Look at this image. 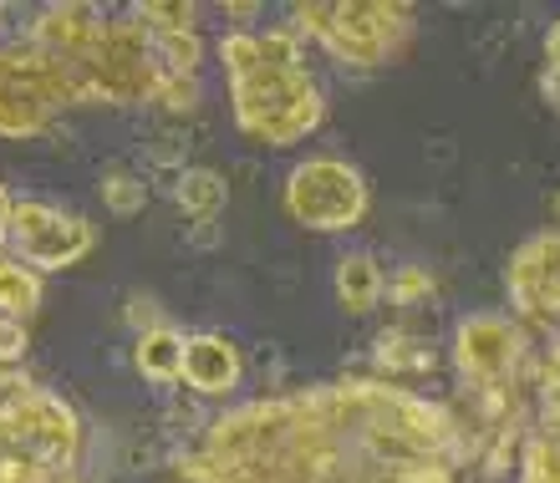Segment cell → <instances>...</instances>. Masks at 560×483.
I'll return each instance as SVG.
<instances>
[{
    "instance_id": "1",
    "label": "cell",
    "mask_w": 560,
    "mask_h": 483,
    "mask_svg": "<svg viewBox=\"0 0 560 483\" xmlns=\"http://www.w3.org/2000/svg\"><path fill=\"white\" fill-rule=\"evenodd\" d=\"M454 417L377 377H341L224 412L168 483H458Z\"/></svg>"
},
{
    "instance_id": "2",
    "label": "cell",
    "mask_w": 560,
    "mask_h": 483,
    "mask_svg": "<svg viewBox=\"0 0 560 483\" xmlns=\"http://www.w3.org/2000/svg\"><path fill=\"white\" fill-rule=\"evenodd\" d=\"M174 76L153 26L138 11L103 5H46L26 42L0 46V138H36L72 107H148L168 103Z\"/></svg>"
},
{
    "instance_id": "3",
    "label": "cell",
    "mask_w": 560,
    "mask_h": 483,
    "mask_svg": "<svg viewBox=\"0 0 560 483\" xmlns=\"http://www.w3.org/2000/svg\"><path fill=\"white\" fill-rule=\"evenodd\" d=\"M230 76L235 128L266 148H291L326 122V92L316 87L291 31H230L220 42Z\"/></svg>"
},
{
    "instance_id": "4",
    "label": "cell",
    "mask_w": 560,
    "mask_h": 483,
    "mask_svg": "<svg viewBox=\"0 0 560 483\" xmlns=\"http://www.w3.org/2000/svg\"><path fill=\"white\" fill-rule=\"evenodd\" d=\"M82 423L42 387H0V483H72Z\"/></svg>"
},
{
    "instance_id": "5",
    "label": "cell",
    "mask_w": 560,
    "mask_h": 483,
    "mask_svg": "<svg viewBox=\"0 0 560 483\" xmlns=\"http://www.w3.org/2000/svg\"><path fill=\"white\" fill-rule=\"evenodd\" d=\"M301 26L347 67H383L408 46L413 11L393 0H362V5H301Z\"/></svg>"
},
{
    "instance_id": "6",
    "label": "cell",
    "mask_w": 560,
    "mask_h": 483,
    "mask_svg": "<svg viewBox=\"0 0 560 483\" xmlns=\"http://www.w3.org/2000/svg\"><path fill=\"white\" fill-rule=\"evenodd\" d=\"M280 199H285V214L301 229H316V235L352 229V224H362V214L372 204L368 178L341 158H301L285 174V193Z\"/></svg>"
},
{
    "instance_id": "7",
    "label": "cell",
    "mask_w": 560,
    "mask_h": 483,
    "mask_svg": "<svg viewBox=\"0 0 560 483\" xmlns=\"http://www.w3.org/2000/svg\"><path fill=\"white\" fill-rule=\"evenodd\" d=\"M454 362L474 392L504 397L525 366V326L510 316H469L454 331Z\"/></svg>"
},
{
    "instance_id": "8",
    "label": "cell",
    "mask_w": 560,
    "mask_h": 483,
    "mask_svg": "<svg viewBox=\"0 0 560 483\" xmlns=\"http://www.w3.org/2000/svg\"><path fill=\"white\" fill-rule=\"evenodd\" d=\"M11 249L31 270H67L92 249V224L36 199H21L11 209Z\"/></svg>"
},
{
    "instance_id": "9",
    "label": "cell",
    "mask_w": 560,
    "mask_h": 483,
    "mask_svg": "<svg viewBox=\"0 0 560 483\" xmlns=\"http://www.w3.org/2000/svg\"><path fill=\"white\" fill-rule=\"evenodd\" d=\"M510 301L525 321L560 326V229L535 235L510 260Z\"/></svg>"
},
{
    "instance_id": "10",
    "label": "cell",
    "mask_w": 560,
    "mask_h": 483,
    "mask_svg": "<svg viewBox=\"0 0 560 483\" xmlns=\"http://www.w3.org/2000/svg\"><path fill=\"white\" fill-rule=\"evenodd\" d=\"M520 483H560V356L540 366V408L525 448H520Z\"/></svg>"
},
{
    "instance_id": "11",
    "label": "cell",
    "mask_w": 560,
    "mask_h": 483,
    "mask_svg": "<svg viewBox=\"0 0 560 483\" xmlns=\"http://www.w3.org/2000/svg\"><path fill=\"white\" fill-rule=\"evenodd\" d=\"M240 352L230 346L224 337H189L184 341V381L194 392H209V397H224L240 387Z\"/></svg>"
},
{
    "instance_id": "12",
    "label": "cell",
    "mask_w": 560,
    "mask_h": 483,
    "mask_svg": "<svg viewBox=\"0 0 560 483\" xmlns=\"http://www.w3.org/2000/svg\"><path fill=\"white\" fill-rule=\"evenodd\" d=\"M337 295L352 316L377 306V301H383V270H377V260H372V255H347V260L337 264Z\"/></svg>"
},
{
    "instance_id": "13",
    "label": "cell",
    "mask_w": 560,
    "mask_h": 483,
    "mask_svg": "<svg viewBox=\"0 0 560 483\" xmlns=\"http://www.w3.org/2000/svg\"><path fill=\"white\" fill-rule=\"evenodd\" d=\"M138 372H143L148 381H159V387L178 381L184 377V337H174L168 326L148 331V337L138 341Z\"/></svg>"
},
{
    "instance_id": "14",
    "label": "cell",
    "mask_w": 560,
    "mask_h": 483,
    "mask_svg": "<svg viewBox=\"0 0 560 483\" xmlns=\"http://www.w3.org/2000/svg\"><path fill=\"white\" fill-rule=\"evenodd\" d=\"M36 306H42V280H36V270L0 255V316L21 321V316H31Z\"/></svg>"
},
{
    "instance_id": "15",
    "label": "cell",
    "mask_w": 560,
    "mask_h": 483,
    "mask_svg": "<svg viewBox=\"0 0 560 483\" xmlns=\"http://www.w3.org/2000/svg\"><path fill=\"white\" fill-rule=\"evenodd\" d=\"M178 209H184L189 220L209 224L224 209V178L214 174V168H189V174L178 178Z\"/></svg>"
},
{
    "instance_id": "16",
    "label": "cell",
    "mask_w": 560,
    "mask_h": 483,
    "mask_svg": "<svg viewBox=\"0 0 560 483\" xmlns=\"http://www.w3.org/2000/svg\"><path fill=\"white\" fill-rule=\"evenodd\" d=\"M103 199L113 214H138L143 209V184L133 174H107L103 178Z\"/></svg>"
},
{
    "instance_id": "17",
    "label": "cell",
    "mask_w": 560,
    "mask_h": 483,
    "mask_svg": "<svg viewBox=\"0 0 560 483\" xmlns=\"http://www.w3.org/2000/svg\"><path fill=\"white\" fill-rule=\"evenodd\" d=\"M26 356V326L0 316V362H21Z\"/></svg>"
},
{
    "instance_id": "18",
    "label": "cell",
    "mask_w": 560,
    "mask_h": 483,
    "mask_svg": "<svg viewBox=\"0 0 560 483\" xmlns=\"http://www.w3.org/2000/svg\"><path fill=\"white\" fill-rule=\"evenodd\" d=\"M546 92H550V103H560V21L546 36Z\"/></svg>"
},
{
    "instance_id": "19",
    "label": "cell",
    "mask_w": 560,
    "mask_h": 483,
    "mask_svg": "<svg viewBox=\"0 0 560 483\" xmlns=\"http://www.w3.org/2000/svg\"><path fill=\"white\" fill-rule=\"evenodd\" d=\"M423 291H428V275H423V270H408V275L393 285V295H398V301H413V295H423Z\"/></svg>"
},
{
    "instance_id": "20",
    "label": "cell",
    "mask_w": 560,
    "mask_h": 483,
    "mask_svg": "<svg viewBox=\"0 0 560 483\" xmlns=\"http://www.w3.org/2000/svg\"><path fill=\"white\" fill-rule=\"evenodd\" d=\"M11 193H5V189H0V245H11Z\"/></svg>"
}]
</instances>
